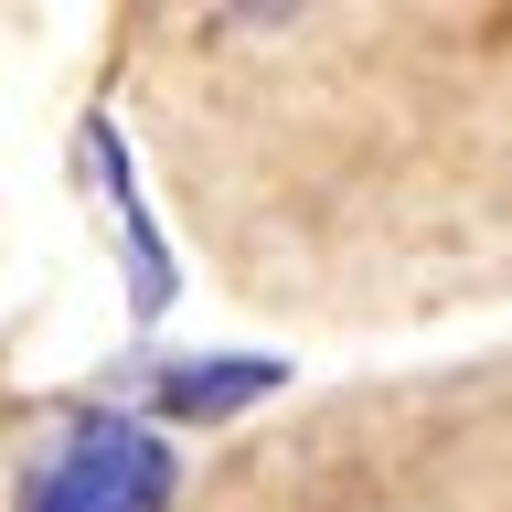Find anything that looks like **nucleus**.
I'll return each instance as SVG.
<instances>
[{
	"instance_id": "f257e3e1",
	"label": "nucleus",
	"mask_w": 512,
	"mask_h": 512,
	"mask_svg": "<svg viewBox=\"0 0 512 512\" xmlns=\"http://www.w3.org/2000/svg\"><path fill=\"white\" fill-rule=\"evenodd\" d=\"M171 502V438L139 416H86L32 480V512H160Z\"/></svg>"
},
{
	"instance_id": "f03ea898",
	"label": "nucleus",
	"mask_w": 512,
	"mask_h": 512,
	"mask_svg": "<svg viewBox=\"0 0 512 512\" xmlns=\"http://www.w3.org/2000/svg\"><path fill=\"white\" fill-rule=\"evenodd\" d=\"M256 395H278V363H171L160 374V416L171 427H214V416L256 406Z\"/></svg>"
}]
</instances>
